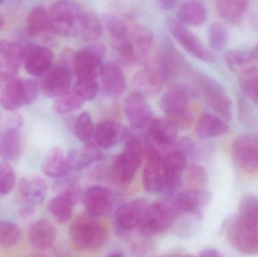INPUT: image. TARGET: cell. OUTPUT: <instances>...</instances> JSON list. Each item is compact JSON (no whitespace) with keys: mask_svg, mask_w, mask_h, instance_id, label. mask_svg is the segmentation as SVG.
<instances>
[{"mask_svg":"<svg viewBox=\"0 0 258 257\" xmlns=\"http://www.w3.org/2000/svg\"><path fill=\"white\" fill-rule=\"evenodd\" d=\"M70 236L77 248L86 251L96 250L107 242L108 229L97 217L89 214H82L71 223Z\"/></svg>","mask_w":258,"mask_h":257,"instance_id":"1","label":"cell"},{"mask_svg":"<svg viewBox=\"0 0 258 257\" xmlns=\"http://www.w3.org/2000/svg\"><path fill=\"white\" fill-rule=\"evenodd\" d=\"M194 96L192 89L185 84L176 86L162 96L161 109L177 128L186 129L192 125L194 116L189 104Z\"/></svg>","mask_w":258,"mask_h":257,"instance_id":"2","label":"cell"},{"mask_svg":"<svg viewBox=\"0 0 258 257\" xmlns=\"http://www.w3.org/2000/svg\"><path fill=\"white\" fill-rule=\"evenodd\" d=\"M171 59L159 56L134 75L132 84L135 93L144 97L157 95L171 73Z\"/></svg>","mask_w":258,"mask_h":257,"instance_id":"3","label":"cell"},{"mask_svg":"<svg viewBox=\"0 0 258 257\" xmlns=\"http://www.w3.org/2000/svg\"><path fill=\"white\" fill-rule=\"evenodd\" d=\"M144 149L141 140L131 137L127 140L123 151L118 155L112 168V178L118 185L130 184L141 165Z\"/></svg>","mask_w":258,"mask_h":257,"instance_id":"4","label":"cell"},{"mask_svg":"<svg viewBox=\"0 0 258 257\" xmlns=\"http://www.w3.org/2000/svg\"><path fill=\"white\" fill-rule=\"evenodd\" d=\"M83 12L80 5L75 2H55L48 9L50 29L59 36L78 35L79 24Z\"/></svg>","mask_w":258,"mask_h":257,"instance_id":"5","label":"cell"},{"mask_svg":"<svg viewBox=\"0 0 258 257\" xmlns=\"http://www.w3.org/2000/svg\"><path fill=\"white\" fill-rule=\"evenodd\" d=\"M39 93V86L31 78H15L6 83L0 92V105L8 111L14 112L32 104Z\"/></svg>","mask_w":258,"mask_h":257,"instance_id":"6","label":"cell"},{"mask_svg":"<svg viewBox=\"0 0 258 257\" xmlns=\"http://www.w3.org/2000/svg\"><path fill=\"white\" fill-rule=\"evenodd\" d=\"M106 46L102 42H93L76 53L73 59V68L80 79H95L101 76L104 66L103 58Z\"/></svg>","mask_w":258,"mask_h":257,"instance_id":"7","label":"cell"},{"mask_svg":"<svg viewBox=\"0 0 258 257\" xmlns=\"http://www.w3.org/2000/svg\"><path fill=\"white\" fill-rule=\"evenodd\" d=\"M231 245L244 254L258 253V221L236 215L227 227Z\"/></svg>","mask_w":258,"mask_h":257,"instance_id":"8","label":"cell"},{"mask_svg":"<svg viewBox=\"0 0 258 257\" xmlns=\"http://www.w3.org/2000/svg\"><path fill=\"white\" fill-rule=\"evenodd\" d=\"M174 207L164 202H156L149 205L140 232L145 237H151L165 232L175 221Z\"/></svg>","mask_w":258,"mask_h":257,"instance_id":"9","label":"cell"},{"mask_svg":"<svg viewBox=\"0 0 258 257\" xmlns=\"http://www.w3.org/2000/svg\"><path fill=\"white\" fill-rule=\"evenodd\" d=\"M199 82L207 105L223 119L231 120L233 104L224 87L206 75L199 76Z\"/></svg>","mask_w":258,"mask_h":257,"instance_id":"10","label":"cell"},{"mask_svg":"<svg viewBox=\"0 0 258 257\" xmlns=\"http://www.w3.org/2000/svg\"><path fill=\"white\" fill-rule=\"evenodd\" d=\"M177 128L168 119H155L149 124L146 144L162 155L165 151H174L177 144Z\"/></svg>","mask_w":258,"mask_h":257,"instance_id":"11","label":"cell"},{"mask_svg":"<svg viewBox=\"0 0 258 257\" xmlns=\"http://www.w3.org/2000/svg\"><path fill=\"white\" fill-rule=\"evenodd\" d=\"M25 51L19 42L0 40V84H6L16 78L24 62Z\"/></svg>","mask_w":258,"mask_h":257,"instance_id":"12","label":"cell"},{"mask_svg":"<svg viewBox=\"0 0 258 257\" xmlns=\"http://www.w3.org/2000/svg\"><path fill=\"white\" fill-rule=\"evenodd\" d=\"M168 27L174 39L188 53L203 61L212 63L216 57L212 51H209L200 39L191 32L186 26L177 20L170 19Z\"/></svg>","mask_w":258,"mask_h":257,"instance_id":"13","label":"cell"},{"mask_svg":"<svg viewBox=\"0 0 258 257\" xmlns=\"http://www.w3.org/2000/svg\"><path fill=\"white\" fill-rule=\"evenodd\" d=\"M186 153L180 151L168 152L162 158V191L175 193L181 186L183 172L186 168Z\"/></svg>","mask_w":258,"mask_h":257,"instance_id":"14","label":"cell"},{"mask_svg":"<svg viewBox=\"0 0 258 257\" xmlns=\"http://www.w3.org/2000/svg\"><path fill=\"white\" fill-rule=\"evenodd\" d=\"M233 158L246 173L258 172V137L245 134L235 139L232 146Z\"/></svg>","mask_w":258,"mask_h":257,"instance_id":"15","label":"cell"},{"mask_svg":"<svg viewBox=\"0 0 258 257\" xmlns=\"http://www.w3.org/2000/svg\"><path fill=\"white\" fill-rule=\"evenodd\" d=\"M149 205L148 201L144 198L134 199L119 205L115 214L116 227L120 232L139 228Z\"/></svg>","mask_w":258,"mask_h":257,"instance_id":"16","label":"cell"},{"mask_svg":"<svg viewBox=\"0 0 258 257\" xmlns=\"http://www.w3.org/2000/svg\"><path fill=\"white\" fill-rule=\"evenodd\" d=\"M83 204L88 214L95 217L107 215L113 207V195L110 189L103 186L89 187L83 196Z\"/></svg>","mask_w":258,"mask_h":257,"instance_id":"17","label":"cell"},{"mask_svg":"<svg viewBox=\"0 0 258 257\" xmlns=\"http://www.w3.org/2000/svg\"><path fill=\"white\" fill-rule=\"evenodd\" d=\"M54 55L51 50L42 45H34L26 49L24 67L30 75L40 77L51 69Z\"/></svg>","mask_w":258,"mask_h":257,"instance_id":"18","label":"cell"},{"mask_svg":"<svg viewBox=\"0 0 258 257\" xmlns=\"http://www.w3.org/2000/svg\"><path fill=\"white\" fill-rule=\"evenodd\" d=\"M72 73L67 66H58L50 69L42 80L41 89L45 96L57 98L69 92Z\"/></svg>","mask_w":258,"mask_h":257,"instance_id":"19","label":"cell"},{"mask_svg":"<svg viewBox=\"0 0 258 257\" xmlns=\"http://www.w3.org/2000/svg\"><path fill=\"white\" fill-rule=\"evenodd\" d=\"M124 112L131 126L141 129L151 120L153 111L145 98L137 93L131 94L124 101Z\"/></svg>","mask_w":258,"mask_h":257,"instance_id":"20","label":"cell"},{"mask_svg":"<svg viewBox=\"0 0 258 257\" xmlns=\"http://www.w3.org/2000/svg\"><path fill=\"white\" fill-rule=\"evenodd\" d=\"M209 198L210 195L204 190H186L183 193H180L176 198L173 205L176 217L177 214H187L200 220L202 217V210L207 205Z\"/></svg>","mask_w":258,"mask_h":257,"instance_id":"21","label":"cell"},{"mask_svg":"<svg viewBox=\"0 0 258 257\" xmlns=\"http://www.w3.org/2000/svg\"><path fill=\"white\" fill-rule=\"evenodd\" d=\"M143 185L150 193H158L163 189L162 155L148 148L147 162L143 172Z\"/></svg>","mask_w":258,"mask_h":257,"instance_id":"22","label":"cell"},{"mask_svg":"<svg viewBox=\"0 0 258 257\" xmlns=\"http://www.w3.org/2000/svg\"><path fill=\"white\" fill-rule=\"evenodd\" d=\"M101 85L104 95L112 99L120 98L126 89V78L116 63H107L101 75Z\"/></svg>","mask_w":258,"mask_h":257,"instance_id":"23","label":"cell"},{"mask_svg":"<svg viewBox=\"0 0 258 257\" xmlns=\"http://www.w3.org/2000/svg\"><path fill=\"white\" fill-rule=\"evenodd\" d=\"M127 38L135 51L137 61L148 56L154 43V34L150 28L141 24L129 26Z\"/></svg>","mask_w":258,"mask_h":257,"instance_id":"24","label":"cell"},{"mask_svg":"<svg viewBox=\"0 0 258 257\" xmlns=\"http://www.w3.org/2000/svg\"><path fill=\"white\" fill-rule=\"evenodd\" d=\"M126 129L118 122L105 121L97 125L95 130L96 145L101 149L113 147L126 137Z\"/></svg>","mask_w":258,"mask_h":257,"instance_id":"25","label":"cell"},{"mask_svg":"<svg viewBox=\"0 0 258 257\" xmlns=\"http://www.w3.org/2000/svg\"><path fill=\"white\" fill-rule=\"evenodd\" d=\"M20 128L7 125L0 134V158L5 162L15 161L22 153Z\"/></svg>","mask_w":258,"mask_h":257,"instance_id":"26","label":"cell"},{"mask_svg":"<svg viewBox=\"0 0 258 257\" xmlns=\"http://www.w3.org/2000/svg\"><path fill=\"white\" fill-rule=\"evenodd\" d=\"M66 158L70 170L78 172L102 159L104 155L95 143L89 142L82 149L70 151Z\"/></svg>","mask_w":258,"mask_h":257,"instance_id":"27","label":"cell"},{"mask_svg":"<svg viewBox=\"0 0 258 257\" xmlns=\"http://www.w3.org/2000/svg\"><path fill=\"white\" fill-rule=\"evenodd\" d=\"M28 238L35 248L46 250L55 241V228L51 222L45 219L36 220L29 227Z\"/></svg>","mask_w":258,"mask_h":257,"instance_id":"28","label":"cell"},{"mask_svg":"<svg viewBox=\"0 0 258 257\" xmlns=\"http://www.w3.org/2000/svg\"><path fill=\"white\" fill-rule=\"evenodd\" d=\"M19 193L29 205H39L45 201L48 193V184L41 177L23 178L19 183Z\"/></svg>","mask_w":258,"mask_h":257,"instance_id":"29","label":"cell"},{"mask_svg":"<svg viewBox=\"0 0 258 257\" xmlns=\"http://www.w3.org/2000/svg\"><path fill=\"white\" fill-rule=\"evenodd\" d=\"M178 21L183 25L199 27L209 18V11L204 3L199 1H186L179 6Z\"/></svg>","mask_w":258,"mask_h":257,"instance_id":"30","label":"cell"},{"mask_svg":"<svg viewBox=\"0 0 258 257\" xmlns=\"http://www.w3.org/2000/svg\"><path fill=\"white\" fill-rule=\"evenodd\" d=\"M42 170L45 176L54 179H60L68 175L69 166L61 149L55 147L48 152L42 162Z\"/></svg>","mask_w":258,"mask_h":257,"instance_id":"31","label":"cell"},{"mask_svg":"<svg viewBox=\"0 0 258 257\" xmlns=\"http://www.w3.org/2000/svg\"><path fill=\"white\" fill-rule=\"evenodd\" d=\"M229 127L221 118L209 113L200 116L196 127V132L201 138H213L224 135Z\"/></svg>","mask_w":258,"mask_h":257,"instance_id":"32","label":"cell"},{"mask_svg":"<svg viewBox=\"0 0 258 257\" xmlns=\"http://www.w3.org/2000/svg\"><path fill=\"white\" fill-rule=\"evenodd\" d=\"M49 27L48 9L45 6H35L29 12L26 21V33L30 37H36Z\"/></svg>","mask_w":258,"mask_h":257,"instance_id":"33","label":"cell"},{"mask_svg":"<svg viewBox=\"0 0 258 257\" xmlns=\"http://www.w3.org/2000/svg\"><path fill=\"white\" fill-rule=\"evenodd\" d=\"M248 8V2L243 0H221L217 3L219 15L227 22L233 24L240 22Z\"/></svg>","mask_w":258,"mask_h":257,"instance_id":"34","label":"cell"},{"mask_svg":"<svg viewBox=\"0 0 258 257\" xmlns=\"http://www.w3.org/2000/svg\"><path fill=\"white\" fill-rule=\"evenodd\" d=\"M99 18L90 12H83L79 24L78 34L88 41H96L102 34Z\"/></svg>","mask_w":258,"mask_h":257,"instance_id":"35","label":"cell"},{"mask_svg":"<svg viewBox=\"0 0 258 257\" xmlns=\"http://www.w3.org/2000/svg\"><path fill=\"white\" fill-rule=\"evenodd\" d=\"M74 206L76 205L68 198L57 194L49 201L48 207L56 221L59 223H65L72 217Z\"/></svg>","mask_w":258,"mask_h":257,"instance_id":"36","label":"cell"},{"mask_svg":"<svg viewBox=\"0 0 258 257\" xmlns=\"http://www.w3.org/2000/svg\"><path fill=\"white\" fill-rule=\"evenodd\" d=\"M84 101L74 92H68L54 100L53 108L57 114L63 115L74 113L81 110Z\"/></svg>","mask_w":258,"mask_h":257,"instance_id":"37","label":"cell"},{"mask_svg":"<svg viewBox=\"0 0 258 257\" xmlns=\"http://www.w3.org/2000/svg\"><path fill=\"white\" fill-rule=\"evenodd\" d=\"M207 180V172L203 166L192 164L186 170L185 184L189 191H202Z\"/></svg>","mask_w":258,"mask_h":257,"instance_id":"38","label":"cell"},{"mask_svg":"<svg viewBox=\"0 0 258 257\" xmlns=\"http://www.w3.org/2000/svg\"><path fill=\"white\" fill-rule=\"evenodd\" d=\"M21 231L19 226L13 222L0 220V246L12 247L19 241Z\"/></svg>","mask_w":258,"mask_h":257,"instance_id":"39","label":"cell"},{"mask_svg":"<svg viewBox=\"0 0 258 257\" xmlns=\"http://www.w3.org/2000/svg\"><path fill=\"white\" fill-rule=\"evenodd\" d=\"M251 53L244 52L241 51H230L226 54V61L230 69L234 71L246 72L253 67L251 66L254 60Z\"/></svg>","mask_w":258,"mask_h":257,"instance_id":"40","label":"cell"},{"mask_svg":"<svg viewBox=\"0 0 258 257\" xmlns=\"http://www.w3.org/2000/svg\"><path fill=\"white\" fill-rule=\"evenodd\" d=\"M60 178L62 180L57 182L58 194L68 198L74 205H77L82 197V188L80 183L75 178Z\"/></svg>","mask_w":258,"mask_h":257,"instance_id":"41","label":"cell"},{"mask_svg":"<svg viewBox=\"0 0 258 257\" xmlns=\"http://www.w3.org/2000/svg\"><path fill=\"white\" fill-rule=\"evenodd\" d=\"M74 131L77 138L89 143L95 133L92 116L88 112H83L76 119Z\"/></svg>","mask_w":258,"mask_h":257,"instance_id":"42","label":"cell"},{"mask_svg":"<svg viewBox=\"0 0 258 257\" xmlns=\"http://www.w3.org/2000/svg\"><path fill=\"white\" fill-rule=\"evenodd\" d=\"M208 37L211 48L214 51H219L225 47L228 39L227 29L221 23L211 24L208 29Z\"/></svg>","mask_w":258,"mask_h":257,"instance_id":"43","label":"cell"},{"mask_svg":"<svg viewBox=\"0 0 258 257\" xmlns=\"http://www.w3.org/2000/svg\"><path fill=\"white\" fill-rule=\"evenodd\" d=\"M104 22L109 33L116 40L125 39L128 36L129 27L127 23L117 15L107 14L104 15Z\"/></svg>","mask_w":258,"mask_h":257,"instance_id":"44","label":"cell"},{"mask_svg":"<svg viewBox=\"0 0 258 257\" xmlns=\"http://www.w3.org/2000/svg\"><path fill=\"white\" fill-rule=\"evenodd\" d=\"M99 84L95 79H80L74 84V92L83 101H92L99 92Z\"/></svg>","mask_w":258,"mask_h":257,"instance_id":"45","label":"cell"},{"mask_svg":"<svg viewBox=\"0 0 258 257\" xmlns=\"http://www.w3.org/2000/svg\"><path fill=\"white\" fill-rule=\"evenodd\" d=\"M243 92L258 105V68L252 67L243 72L241 81Z\"/></svg>","mask_w":258,"mask_h":257,"instance_id":"46","label":"cell"},{"mask_svg":"<svg viewBox=\"0 0 258 257\" xmlns=\"http://www.w3.org/2000/svg\"><path fill=\"white\" fill-rule=\"evenodd\" d=\"M238 216L258 221V200L251 194H245L240 199Z\"/></svg>","mask_w":258,"mask_h":257,"instance_id":"47","label":"cell"},{"mask_svg":"<svg viewBox=\"0 0 258 257\" xmlns=\"http://www.w3.org/2000/svg\"><path fill=\"white\" fill-rule=\"evenodd\" d=\"M15 175L7 162L0 163V194L8 195L15 188Z\"/></svg>","mask_w":258,"mask_h":257,"instance_id":"48","label":"cell"},{"mask_svg":"<svg viewBox=\"0 0 258 257\" xmlns=\"http://www.w3.org/2000/svg\"><path fill=\"white\" fill-rule=\"evenodd\" d=\"M133 257H156L153 249L147 244H136L133 250Z\"/></svg>","mask_w":258,"mask_h":257,"instance_id":"49","label":"cell"},{"mask_svg":"<svg viewBox=\"0 0 258 257\" xmlns=\"http://www.w3.org/2000/svg\"><path fill=\"white\" fill-rule=\"evenodd\" d=\"M34 213V206L29 205V204L24 205V206L22 207V208L19 210V211H18L20 217H22V218H28V217L33 216Z\"/></svg>","mask_w":258,"mask_h":257,"instance_id":"50","label":"cell"},{"mask_svg":"<svg viewBox=\"0 0 258 257\" xmlns=\"http://www.w3.org/2000/svg\"><path fill=\"white\" fill-rule=\"evenodd\" d=\"M156 3L158 7L163 11L171 10L178 4L177 1H173V0H162V1H158Z\"/></svg>","mask_w":258,"mask_h":257,"instance_id":"51","label":"cell"},{"mask_svg":"<svg viewBox=\"0 0 258 257\" xmlns=\"http://www.w3.org/2000/svg\"><path fill=\"white\" fill-rule=\"evenodd\" d=\"M199 257H223L218 250L213 248H207L200 252Z\"/></svg>","mask_w":258,"mask_h":257,"instance_id":"52","label":"cell"},{"mask_svg":"<svg viewBox=\"0 0 258 257\" xmlns=\"http://www.w3.org/2000/svg\"><path fill=\"white\" fill-rule=\"evenodd\" d=\"M107 257H123V255L120 252H114V253H110Z\"/></svg>","mask_w":258,"mask_h":257,"instance_id":"53","label":"cell"},{"mask_svg":"<svg viewBox=\"0 0 258 257\" xmlns=\"http://www.w3.org/2000/svg\"><path fill=\"white\" fill-rule=\"evenodd\" d=\"M251 54H252L254 59L258 58V45L254 50H253L252 52H251Z\"/></svg>","mask_w":258,"mask_h":257,"instance_id":"54","label":"cell"},{"mask_svg":"<svg viewBox=\"0 0 258 257\" xmlns=\"http://www.w3.org/2000/svg\"><path fill=\"white\" fill-rule=\"evenodd\" d=\"M5 26V21L4 19H3V17L0 15V31H1L2 30H3V27H4Z\"/></svg>","mask_w":258,"mask_h":257,"instance_id":"55","label":"cell"},{"mask_svg":"<svg viewBox=\"0 0 258 257\" xmlns=\"http://www.w3.org/2000/svg\"><path fill=\"white\" fill-rule=\"evenodd\" d=\"M180 255L179 254H169V255H164V256H156V257H180Z\"/></svg>","mask_w":258,"mask_h":257,"instance_id":"56","label":"cell"},{"mask_svg":"<svg viewBox=\"0 0 258 257\" xmlns=\"http://www.w3.org/2000/svg\"><path fill=\"white\" fill-rule=\"evenodd\" d=\"M28 257H45V256H42V255H33V256H30Z\"/></svg>","mask_w":258,"mask_h":257,"instance_id":"57","label":"cell"},{"mask_svg":"<svg viewBox=\"0 0 258 257\" xmlns=\"http://www.w3.org/2000/svg\"><path fill=\"white\" fill-rule=\"evenodd\" d=\"M180 257H194V256H191V255H184V256H181V255H180Z\"/></svg>","mask_w":258,"mask_h":257,"instance_id":"58","label":"cell"},{"mask_svg":"<svg viewBox=\"0 0 258 257\" xmlns=\"http://www.w3.org/2000/svg\"><path fill=\"white\" fill-rule=\"evenodd\" d=\"M3 2L2 1V0H0V6H1L2 4H3Z\"/></svg>","mask_w":258,"mask_h":257,"instance_id":"59","label":"cell"}]
</instances>
